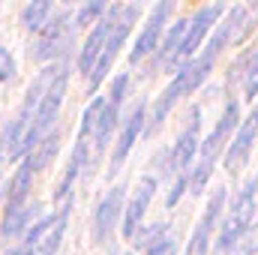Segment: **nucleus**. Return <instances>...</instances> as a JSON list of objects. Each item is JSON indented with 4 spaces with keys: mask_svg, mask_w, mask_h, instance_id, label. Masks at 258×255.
Segmentation results:
<instances>
[{
    "mask_svg": "<svg viewBox=\"0 0 258 255\" xmlns=\"http://www.w3.org/2000/svg\"><path fill=\"white\" fill-rule=\"evenodd\" d=\"M237 21H240V6L228 9L225 21H216V30H213V36L207 39V45H204V51H201L198 57H189L183 66L174 69V78H171V81L165 84V90L153 99V111H150L147 120H144V132H147V135L159 132V126L165 123V117L174 111V105H177L180 99H186L189 93H195V90L207 81V75H210L213 66H216L219 51H222L225 45H231V36H234Z\"/></svg>",
    "mask_w": 258,
    "mask_h": 255,
    "instance_id": "f257e3e1",
    "label": "nucleus"
},
{
    "mask_svg": "<svg viewBox=\"0 0 258 255\" xmlns=\"http://www.w3.org/2000/svg\"><path fill=\"white\" fill-rule=\"evenodd\" d=\"M129 87V75H117L111 81V90L108 96H96L84 114H81V129H78V138H75V150H72V159L84 168V165H96V159L102 156L105 144L111 141L114 126L120 120V105H123V96H126Z\"/></svg>",
    "mask_w": 258,
    "mask_h": 255,
    "instance_id": "f03ea898",
    "label": "nucleus"
},
{
    "mask_svg": "<svg viewBox=\"0 0 258 255\" xmlns=\"http://www.w3.org/2000/svg\"><path fill=\"white\" fill-rule=\"evenodd\" d=\"M237 123H240V105H237V99H228L222 117L216 120V126L198 141V153H195L192 171H186V189L192 192V195H201V192L207 189L210 174H213L219 156L225 153V147H228V141H231Z\"/></svg>",
    "mask_w": 258,
    "mask_h": 255,
    "instance_id": "7ed1b4c3",
    "label": "nucleus"
},
{
    "mask_svg": "<svg viewBox=\"0 0 258 255\" xmlns=\"http://www.w3.org/2000/svg\"><path fill=\"white\" fill-rule=\"evenodd\" d=\"M105 18H108L105 45H102V51H99L93 69L87 72V90H90V93H96L99 84L105 81V75L111 72V66H114L120 48H123V42H126L129 30H132L135 21H138V6H135V3H111V6L105 9Z\"/></svg>",
    "mask_w": 258,
    "mask_h": 255,
    "instance_id": "20e7f679",
    "label": "nucleus"
},
{
    "mask_svg": "<svg viewBox=\"0 0 258 255\" xmlns=\"http://www.w3.org/2000/svg\"><path fill=\"white\" fill-rule=\"evenodd\" d=\"M255 180H249L243 189L237 192L234 198H231V204H228V213H222L219 219V234H216V243H213V249L222 255L231 252V246H234V240L249 228V222H252V216H255Z\"/></svg>",
    "mask_w": 258,
    "mask_h": 255,
    "instance_id": "39448f33",
    "label": "nucleus"
},
{
    "mask_svg": "<svg viewBox=\"0 0 258 255\" xmlns=\"http://www.w3.org/2000/svg\"><path fill=\"white\" fill-rule=\"evenodd\" d=\"M69 210H72V198L60 204L57 213L51 216H42L36 225H30L24 231V246L36 249V255H54L60 240H63V231H66V222H69Z\"/></svg>",
    "mask_w": 258,
    "mask_h": 255,
    "instance_id": "423d86ee",
    "label": "nucleus"
},
{
    "mask_svg": "<svg viewBox=\"0 0 258 255\" xmlns=\"http://www.w3.org/2000/svg\"><path fill=\"white\" fill-rule=\"evenodd\" d=\"M36 33H39V36H36V45H33L30 57H33L36 63H51L54 57L63 54L66 42H69V33H72V18H69V12H60V15L48 18Z\"/></svg>",
    "mask_w": 258,
    "mask_h": 255,
    "instance_id": "0eeeda50",
    "label": "nucleus"
},
{
    "mask_svg": "<svg viewBox=\"0 0 258 255\" xmlns=\"http://www.w3.org/2000/svg\"><path fill=\"white\" fill-rule=\"evenodd\" d=\"M144 120H147V102H144V99H138V102L129 108V114L123 117V126H120V135H117V144H114V150H111L108 177H117V174H120V168H123L126 156L132 153L135 141H138V138H141V132H144Z\"/></svg>",
    "mask_w": 258,
    "mask_h": 255,
    "instance_id": "6e6552de",
    "label": "nucleus"
},
{
    "mask_svg": "<svg viewBox=\"0 0 258 255\" xmlns=\"http://www.w3.org/2000/svg\"><path fill=\"white\" fill-rule=\"evenodd\" d=\"M66 84H69V69L66 63H60L54 81L48 84V90L42 93L39 105H36V114H33V138L39 141L48 129H54V120L60 114V105H63V96H66Z\"/></svg>",
    "mask_w": 258,
    "mask_h": 255,
    "instance_id": "1a4fd4ad",
    "label": "nucleus"
},
{
    "mask_svg": "<svg viewBox=\"0 0 258 255\" xmlns=\"http://www.w3.org/2000/svg\"><path fill=\"white\" fill-rule=\"evenodd\" d=\"M255 138H258V102H255V108H252V114H249L246 120L240 117V123H237L231 141H228V147H225V171H228L231 177H237L240 168L249 162V153H252Z\"/></svg>",
    "mask_w": 258,
    "mask_h": 255,
    "instance_id": "9d476101",
    "label": "nucleus"
},
{
    "mask_svg": "<svg viewBox=\"0 0 258 255\" xmlns=\"http://www.w3.org/2000/svg\"><path fill=\"white\" fill-rule=\"evenodd\" d=\"M168 18H171V0H159L156 9H153L150 18H147V24L141 27V33H138L132 51H129V63L132 66H138L144 57H150V54L156 51V45H159V39H162V33H165Z\"/></svg>",
    "mask_w": 258,
    "mask_h": 255,
    "instance_id": "9b49d317",
    "label": "nucleus"
},
{
    "mask_svg": "<svg viewBox=\"0 0 258 255\" xmlns=\"http://www.w3.org/2000/svg\"><path fill=\"white\" fill-rule=\"evenodd\" d=\"M156 177L153 174H144V177H138V183H135V189L129 192V201H123V213H120V231H123V237L132 240V234L138 231V225L144 222V213H147V207H150V201H153V192H156Z\"/></svg>",
    "mask_w": 258,
    "mask_h": 255,
    "instance_id": "f8f14e48",
    "label": "nucleus"
},
{
    "mask_svg": "<svg viewBox=\"0 0 258 255\" xmlns=\"http://www.w3.org/2000/svg\"><path fill=\"white\" fill-rule=\"evenodd\" d=\"M225 198H228V189L225 186H219V189L207 198V207H204V213H201V219L195 225L192 237L186 243V255H207L210 240H213V228L219 225V216L225 210Z\"/></svg>",
    "mask_w": 258,
    "mask_h": 255,
    "instance_id": "ddd939ff",
    "label": "nucleus"
},
{
    "mask_svg": "<svg viewBox=\"0 0 258 255\" xmlns=\"http://www.w3.org/2000/svg\"><path fill=\"white\" fill-rule=\"evenodd\" d=\"M219 18H222V3L201 6L192 18H189V30H186V39H183V45H180V51H177L174 69H177V66H183L195 54V51L201 48V42L210 36V30L216 27V21H219Z\"/></svg>",
    "mask_w": 258,
    "mask_h": 255,
    "instance_id": "4468645a",
    "label": "nucleus"
},
{
    "mask_svg": "<svg viewBox=\"0 0 258 255\" xmlns=\"http://www.w3.org/2000/svg\"><path fill=\"white\" fill-rule=\"evenodd\" d=\"M123 201H126V186H111L105 192V198L99 201L96 213H93V240L96 243H108L111 240V231L114 225L120 222V213H123Z\"/></svg>",
    "mask_w": 258,
    "mask_h": 255,
    "instance_id": "2eb2a0df",
    "label": "nucleus"
},
{
    "mask_svg": "<svg viewBox=\"0 0 258 255\" xmlns=\"http://www.w3.org/2000/svg\"><path fill=\"white\" fill-rule=\"evenodd\" d=\"M198 114H201V108H192V111H189V123H186V129L177 135V144H174L171 153H168V171H171L174 177H177V174H186L195 162L198 141H201V135H198Z\"/></svg>",
    "mask_w": 258,
    "mask_h": 255,
    "instance_id": "dca6fc26",
    "label": "nucleus"
},
{
    "mask_svg": "<svg viewBox=\"0 0 258 255\" xmlns=\"http://www.w3.org/2000/svg\"><path fill=\"white\" fill-rule=\"evenodd\" d=\"M33 213H39V204H36V201H33V204L24 201V204H18V207H6L3 222H0V243H9V240L21 237V234L30 228Z\"/></svg>",
    "mask_w": 258,
    "mask_h": 255,
    "instance_id": "f3484780",
    "label": "nucleus"
},
{
    "mask_svg": "<svg viewBox=\"0 0 258 255\" xmlns=\"http://www.w3.org/2000/svg\"><path fill=\"white\" fill-rule=\"evenodd\" d=\"M186 30H189V18H180L177 24L168 27V33H162L159 45H156V63L168 72H174V60H177V51L186 39Z\"/></svg>",
    "mask_w": 258,
    "mask_h": 255,
    "instance_id": "a211bd4d",
    "label": "nucleus"
},
{
    "mask_svg": "<svg viewBox=\"0 0 258 255\" xmlns=\"http://www.w3.org/2000/svg\"><path fill=\"white\" fill-rule=\"evenodd\" d=\"M105 36H108V18L102 15V18L93 24V30L87 33L84 45H81V54H78V72H81V75H87V72L93 69L99 51H102V45H105Z\"/></svg>",
    "mask_w": 258,
    "mask_h": 255,
    "instance_id": "6ab92c4d",
    "label": "nucleus"
},
{
    "mask_svg": "<svg viewBox=\"0 0 258 255\" xmlns=\"http://www.w3.org/2000/svg\"><path fill=\"white\" fill-rule=\"evenodd\" d=\"M57 144H60V129H48V132L33 144V150L27 153L33 171H42V168H48V165L54 162V156H57Z\"/></svg>",
    "mask_w": 258,
    "mask_h": 255,
    "instance_id": "aec40b11",
    "label": "nucleus"
},
{
    "mask_svg": "<svg viewBox=\"0 0 258 255\" xmlns=\"http://www.w3.org/2000/svg\"><path fill=\"white\" fill-rule=\"evenodd\" d=\"M30 177H33V165H30V159H24V162L15 168L12 180H9V189H6V207H18V204L27 201Z\"/></svg>",
    "mask_w": 258,
    "mask_h": 255,
    "instance_id": "412c9836",
    "label": "nucleus"
},
{
    "mask_svg": "<svg viewBox=\"0 0 258 255\" xmlns=\"http://www.w3.org/2000/svg\"><path fill=\"white\" fill-rule=\"evenodd\" d=\"M51 9H54V0H30L24 9H21V24L36 33L48 18H51Z\"/></svg>",
    "mask_w": 258,
    "mask_h": 255,
    "instance_id": "4be33fe9",
    "label": "nucleus"
},
{
    "mask_svg": "<svg viewBox=\"0 0 258 255\" xmlns=\"http://www.w3.org/2000/svg\"><path fill=\"white\" fill-rule=\"evenodd\" d=\"M168 222H153V225H138V231L132 234L135 249H150L153 243H159L162 237H168Z\"/></svg>",
    "mask_w": 258,
    "mask_h": 255,
    "instance_id": "5701e85b",
    "label": "nucleus"
},
{
    "mask_svg": "<svg viewBox=\"0 0 258 255\" xmlns=\"http://www.w3.org/2000/svg\"><path fill=\"white\" fill-rule=\"evenodd\" d=\"M243 96L249 102L258 99V42L255 48L243 57Z\"/></svg>",
    "mask_w": 258,
    "mask_h": 255,
    "instance_id": "b1692460",
    "label": "nucleus"
},
{
    "mask_svg": "<svg viewBox=\"0 0 258 255\" xmlns=\"http://www.w3.org/2000/svg\"><path fill=\"white\" fill-rule=\"evenodd\" d=\"M108 6H111V0H84L81 9H78V15H75V27H93L105 15Z\"/></svg>",
    "mask_w": 258,
    "mask_h": 255,
    "instance_id": "393cba45",
    "label": "nucleus"
},
{
    "mask_svg": "<svg viewBox=\"0 0 258 255\" xmlns=\"http://www.w3.org/2000/svg\"><path fill=\"white\" fill-rule=\"evenodd\" d=\"M228 255H258V219L249 222V228L234 240V246H231Z\"/></svg>",
    "mask_w": 258,
    "mask_h": 255,
    "instance_id": "a878e982",
    "label": "nucleus"
},
{
    "mask_svg": "<svg viewBox=\"0 0 258 255\" xmlns=\"http://www.w3.org/2000/svg\"><path fill=\"white\" fill-rule=\"evenodd\" d=\"M144 255H177V240L174 237H162L159 243H153L150 249H144Z\"/></svg>",
    "mask_w": 258,
    "mask_h": 255,
    "instance_id": "bb28decb",
    "label": "nucleus"
},
{
    "mask_svg": "<svg viewBox=\"0 0 258 255\" xmlns=\"http://www.w3.org/2000/svg\"><path fill=\"white\" fill-rule=\"evenodd\" d=\"M9 78H15V57L6 48H0V81H9Z\"/></svg>",
    "mask_w": 258,
    "mask_h": 255,
    "instance_id": "cd10ccee",
    "label": "nucleus"
},
{
    "mask_svg": "<svg viewBox=\"0 0 258 255\" xmlns=\"http://www.w3.org/2000/svg\"><path fill=\"white\" fill-rule=\"evenodd\" d=\"M186 192V174H177V183L171 186V192H168V198H165V207H174L177 201H180V195Z\"/></svg>",
    "mask_w": 258,
    "mask_h": 255,
    "instance_id": "c85d7f7f",
    "label": "nucleus"
},
{
    "mask_svg": "<svg viewBox=\"0 0 258 255\" xmlns=\"http://www.w3.org/2000/svg\"><path fill=\"white\" fill-rule=\"evenodd\" d=\"M9 255H36V249H30V246H18V249H12Z\"/></svg>",
    "mask_w": 258,
    "mask_h": 255,
    "instance_id": "c756f323",
    "label": "nucleus"
},
{
    "mask_svg": "<svg viewBox=\"0 0 258 255\" xmlns=\"http://www.w3.org/2000/svg\"><path fill=\"white\" fill-rule=\"evenodd\" d=\"M63 3H78V0H63ZM81 3H84V0H81Z\"/></svg>",
    "mask_w": 258,
    "mask_h": 255,
    "instance_id": "7c9ffc66",
    "label": "nucleus"
},
{
    "mask_svg": "<svg viewBox=\"0 0 258 255\" xmlns=\"http://www.w3.org/2000/svg\"><path fill=\"white\" fill-rule=\"evenodd\" d=\"M255 186H258V174H255Z\"/></svg>",
    "mask_w": 258,
    "mask_h": 255,
    "instance_id": "2f4dec72",
    "label": "nucleus"
},
{
    "mask_svg": "<svg viewBox=\"0 0 258 255\" xmlns=\"http://www.w3.org/2000/svg\"><path fill=\"white\" fill-rule=\"evenodd\" d=\"M123 255H132V252H123Z\"/></svg>",
    "mask_w": 258,
    "mask_h": 255,
    "instance_id": "473e14b6",
    "label": "nucleus"
}]
</instances>
